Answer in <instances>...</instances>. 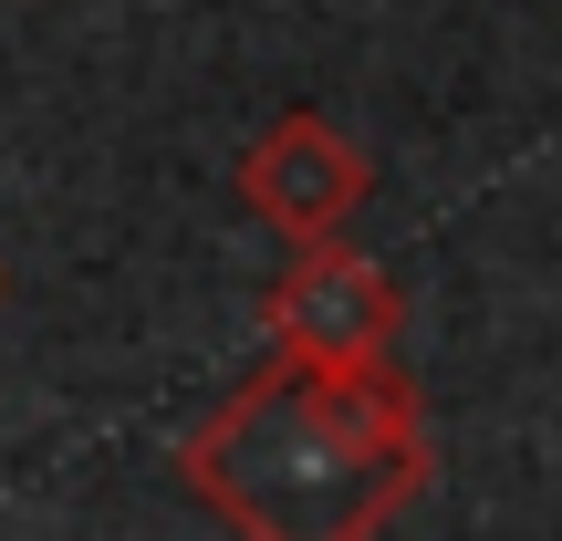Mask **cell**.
<instances>
[{"mask_svg":"<svg viewBox=\"0 0 562 541\" xmlns=\"http://www.w3.org/2000/svg\"><path fill=\"white\" fill-rule=\"evenodd\" d=\"M427 469H438L427 396L396 375V354L385 364L271 354L178 448V480L240 541H385L417 510Z\"/></svg>","mask_w":562,"mask_h":541,"instance_id":"cell-1","label":"cell"},{"mask_svg":"<svg viewBox=\"0 0 562 541\" xmlns=\"http://www.w3.org/2000/svg\"><path fill=\"white\" fill-rule=\"evenodd\" d=\"M229 188H240V208H250L261 229H281V240H334V229H344V219L364 208L375 167H364V146L344 136L334 115L292 104V115H271L261 136L240 146Z\"/></svg>","mask_w":562,"mask_h":541,"instance_id":"cell-3","label":"cell"},{"mask_svg":"<svg viewBox=\"0 0 562 541\" xmlns=\"http://www.w3.org/2000/svg\"><path fill=\"white\" fill-rule=\"evenodd\" d=\"M0 292H11V271H0Z\"/></svg>","mask_w":562,"mask_h":541,"instance_id":"cell-4","label":"cell"},{"mask_svg":"<svg viewBox=\"0 0 562 541\" xmlns=\"http://www.w3.org/2000/svg\"><path fill=\"white\" fill-rule=\"evenodd\" d=\"M261 313H271V354H302V364H385L406 334V292L344 229L334 240H292Z\"/></svg>","mask_w":562,"mask_h":541,"instance_id":"cell-2","label":"cell"}]
</instances>
